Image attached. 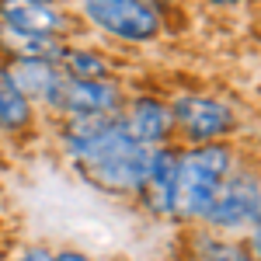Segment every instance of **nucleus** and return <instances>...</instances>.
Masks as SVG:
<instances>
[{
  "label": "nucleus",
  "instance_id": "nucleus-4",
  "mask_svg": "<svg viewBox=\"0 0 261 261\" xmlns=\"http://www.w3.org/2000/svg\"><path fill=\"white\" fill-rule=\"evenodd\" d=\"M49 101L66 108L73 119L84 115H108L119 108V91L105 81H73V77H60V84L49 91Z\"/></svg>",
  "mask_w": 261,
  "mask_h": 261
},
{
  "label": "nucleus",
  "instance_id": "nucleus-11",
  "mask_svg": "<svg viewBox=\"0 0 261 261\" xmlns=\"http://www.w3.org/2000/svg\"><path fill=\"white\" fill-rule=\"evenodd\" d=\"M28 115H32L28 98L18 94V91H14V84L0 73V129H18V125L28 122Z\"/></svg>",
  "mask_w": 261,
  "mask_h": 261
},
{
  "label": "nucleus",
  "instance_id": "nucleus-7",
  "mask_svg": "<svg viewBox=\"0 0 261 261\" xmlns=\"http://www.w3.org/2000/svg\"><path fill=\"white\" fill-rule=\"evenodd\" d=\"M0 18L7 24V32H18V35L56 39L66 28V14L53 4H7L0 7Z\"/></svg>",
  "mask_w": 261,
  "mask_h": 261
},
{
  "label": "nucleus",
  "instance_id": "nucleus-2",
  "mask_svg": "<svg viewBox=\"0 0 261 261\" xmlns=\"http://www.w3.org/2000/svg\"><path fill=\"white\" fill-rule=\"evenodd\" d=\"M230 167V150L220 143H202L188 153H178L174 178V205L181 216H205Z\"/></svg>",
  "mask_w": 261,
  "mask_h": 261
},
{
  "label": "nucleus",
  "instance_id": "nucleus-6",
  "mask_svg": "<svg viewBox=\"0 0 261 261\" xmlns=\"http://www.w3.org/2000/svg\"><path fill=\"white\" fill-rule=\"evenodd\" d=\"M171 119L178 122L195 143L220 140L223 133L233 125V115H230L226 105H220V101H213V98H199V94L178 98V105L171 108Z\"/></svg>",
  "mask_w": 261,
  "mask_h": 261
},
{
  "label": "nucleus",
  "instance_id": "nucleus-8",
  "mask_svg": "<svg viewBox=\"0 0 261 261\" xmlns=\"http://www.w3.org/2000/svg\"><path fill=\"white\" fill-rule=\"evenodd\" d=\"M174 178H178V153L174 150H153L140 195L153 213H171L174 205Z\"/></svg>",
  "mask_w": 261,
  "mask_h": 261
},
{
  "label": "nucleus",
  "instance_id": "nucleus-13",
  "mask_svg": "<svg viewBox=\"0 0 261 261\" xmlns=\"http://www.w3.org/2000/svg\"><path fill=\"white\" fill-rule=\"evenodd\" d=\"M49 261H87V254H81V251H60L56 258H49Z\"/></svg>",
  "mask_w": 261,
  "mask_h": 261
},
{
  "label": "nucleus",
  "instance_id": "nucleus-10",
  "mask_svg": "<svg viewBox=\"0 0 261 261\" xmlns=\"http://www.w3.org/2000/svg\"><path fill=\"white\" fill-rule=\"evenodd\" d=\"M4 77L14 84V91L28 98V91H42L49 98V91L60 84V73L53 70V63H32V60H18L11 70H4Z\"/></svg>",
  "mask_w": 261,
  "mask_h": 261
},
{
  "label": "nucleus",
  "instance_id": "nucleus-3",
  "mask_svg": "<svg viewBox=\"0 0 261 261\" xmlns=\"http://www.w3.org/2000/svg\"><path fill=\"white\" fill-rule=\"evenodd\" d=\"M84 14L101 24L108 35L125 42H146L161 32V14L150 4H136V0H91L84 4Z\"/></svg>",
  "mask_w": 261,
  "mask_h": 261
},
{
  "label": "nucleus",
  "instance_id": "nucleus-1",
  "mask_svg": "<svg viewBox=\"0 0 261 261\" xmlns=\"http://www.w3.org/2000/svg\"><path fill=\"white\" fill-rule=\"evenodd\" d=\"M66 143L81 161L84 174L108 192H140L153 150L129 140L119 119L84 115L66 129Z\"/></svg>",
  "mask_w": 261,
  "mask_h": 261
},
{
  "label": "nucleus",
  "instance_id": "nucleus-14",
  "mask_svg": "<svg viewBox=\"0 0 261 261\" xmlns=\"http://www.w3.org/2000/svg\"><path fill=\"white\" fill-rule=\"evenodd\" d=\"M18 261H49V254H45V251H28V254L18 258Z\"/></svg>",
  "mask_w": 261,
  "mask_h": 261
},
{
  "label": "nucleus",
  "instance_id": "nucleus-12",
  "mask_svg": "<svg viewBox=\"0 0 261 261\" xmlns=\"http://www.w3.org/2000/svg\"><path fill=\"white\" fill-rule=\"evenodd\" d=\"M63 56H66V66H70L73 81H101L108 73L105 60L94 56V53H63Z\"/></svg>",
  "mask_w": 261,
  "mask_h": 261
},
{
  "label": "nucleus",
  "instance_id": "nucleus-9",
  "mask_svg": "<svg viewBox=\"0 0 261 261\" xmlns=\"http://www.w3.org/2000/svg\"><path fill=\"white\" fill-rule=\"evenodd\" d=\"M119 122H122V129L129 133V140H136L140 146H150V143H161L167 136V129H171V108L161 105V101H153V98H140V101H133L129 115Z\"/></svg>",
  "mask_w": 261,
  "mask_h": 261
},
{
  "label": "nucleus",
  "instance_id": "nucleus-5",
  "mask_svg": "<svg viewBox=\"0 0 261 261\" xmlns=\"http://www.w3.org/2000/svg\"><path fill=\"white\" fill-rule=\"evenodd\" d=\"M205 216L216 226H247V223L254 226L258 223V181L251 174L223 181Z\"/></svg>",
  "mask_w": 261,
  "mask_h": 261
}]
</instances>
